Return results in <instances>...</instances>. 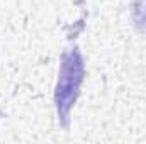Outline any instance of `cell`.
I'll return each mask as SVG.
<instances>
[{
	"label": "cell",
	"instance_id": "cell-2",
	"mask_svg": "<svg viewBox=\"0 0 146 144\" xmlns=\"http://www.w3.org/2000/svg\"><path fill=\"white\" fill-rule=\"evenodd\" d=\"M134 22L139 31L146 32V0H138L134 5Z\"/></svg>",
	"mask_w": 146,
	"mask_h": 144
},
{
	"label": "cell",
	"instance_id": "cell-1",
	"mask_svg": "<svg viewBox=\"0 0 146 144\" xmlns=\"http://www.w3.org/2000/svg\"><path fill=\"white\" fill-rule=\"evenodd\" d=\"M83 71H85V68H83V59H82L80 53L76 49L65 53L58 87H56V97H54L58 115L63 122L68 120L70 108L78 95L80 83L83 80Z\"/></svg>",
	"mask_w": 146,
	"mask_h": 144
}]
</instances>
